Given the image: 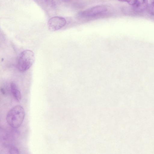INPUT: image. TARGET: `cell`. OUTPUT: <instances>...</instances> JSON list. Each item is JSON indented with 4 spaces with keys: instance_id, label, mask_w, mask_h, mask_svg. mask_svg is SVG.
Masks as SVG:
<instances>
[{
    "instance_id": "cell-1",
    "label": "cell",
    "mask_w": 154,
    "mask_h": 154,
    "mask_svg": "<svg viewBox=\"0 0 154 154\" xmlns=\"http://www.w3.org/2000/svg\"><path fill=\"white\" fill-rule=\"evenodd\" d=\"M25 116V112L23 107L20 105L12 108L8 112L6 119L8 124L14 128L20 126Z\"/></svg>"
},
{
    "instance_id": "cell-2",
    "label": "cell",
    "mask_w": 154,
    "mask_h": 154,
    "mask_svg": "<svg viewBox=\"0 0 154 154\" xmlns=\"http://www.w3.org/2000/svg\"><path fill=\"white\" fill-rule=\"evenodd\" d=\"M35 59L33 52L30 50H26L21 52L19 57L17 68L21 72H24L30 68Z\"/></svg>"
},
{
    "instance_id": "cell-3",
    "label": "cell",
    "mask_w": 154,
    "mask_h": 154,
    "mask_svg": "<svg viewBox=\"0 0 154 154\" xmlns=\"http://www.w3.org/2000/svg\"><path fill=\"white\" fill-rule=\"evenodd\" d=\"M107 11V8L105 6L98 5L81 11L79 13L78 16L82 18L95 17L103 15Z\"/></svg>"
},
{
    "instance_id": "cell-4",
    "label": "cell",
    "mask_w": 154,
    "mask_h": 154,
    "mask_svg": "<svg viewBox=\"0 0 154 154\" xmlns=\"http://www.w3.org/2000/svg\"><path fill=\"white\" fill-rule=\"evenodd\" d=\"M65 19L60 16H55L51 18L48 21V25L49 29L51 31L58 30L66 24Z\"/></svg>"
},
{
    "instance_id": "cell-5",
    "label": "cell",
    "mask_w": 154,
    "mask_h": 154,
    "mask_svg": "<svg viewBox=\"0 0 154 154\" xmlns=\"http://www.w3.org/2000/svg\"><path fill=\"white\" fill-rule=\"evenodd\" d=\"M148 0H134L133 9L137 12H142L147 7Z\"/></svg>"
},
{
    "instance_id": "cell-6",
    "label": "cell",
    "mask_w": 154,
    "mask_h": 154,
    "mask_svg": "<svg viewBox=\"0 0 154 154\" xmlns=\"http://www.w3.org/2000/svg\"><path fill=\"white\" fill-rule=\"evenodd\" d=\"M10 88L11 92L14 98L16 101L19 102L21 99V94L16 85L14 83H11Z\"/></svg>"
},
{
    "instance_id": "cell-7",
    "label": "cell",
    "mask_w": 154,
    "mask_h": 154,
    "mask_svg": "<svg viewBox=\"0 0 154 154\" xmlns=\"http://www.w3.org/2000/svg\"><path fill=\"white\" fill-rule=\"evenodd\" d=\"M149 11L151 15L154 16V0H153L149 5Z\"/></svg>"
},
{
    "instance_id": "cell-8",
    "label": "cell",
    "mask_w": 154,
    "mask_h": 154,
    "mask_svg": "<svg viewBox=\"0 0 154 154\" xmlns=\"http://www.w3.org/2000/svg\"><path fill=\"white\" fill-rule=\"evenodd\" d=\"M9 152L10 154H18L19 151L16 147L14 146L11 147L9 150Z\"/></svg>"
},
{
    "instance_id": "cell-9",
    "label": "cell",
    "mask_w": 154,
    "mask_h": 154,
    "mask_svg": "<svg viewBox=\"0 0 154 154\" xmlns=\"http://www.w3.org/2000/svg\"><path fill=\"white\" fill-rule=\"evenodd\" d=\"M119 1L122 2H127L130 5H133L134 4V0H118Z\"/></svg>"
},
{
    "instance_id": "cell-10",
    "label": "cell",
    "mask_w": 154,
    "mask_h": 154,
    "mask_svg": "<svg viewBox=\"0 0 154 154\" xmlns=\"http://www.w3.org/2000/svg\"><path fill=\"white\" fill-rule=\"evenodd\" d=\"M36 2L40 4H46L48 2V0H35Z\"/></svg>"
}]
</instances>
